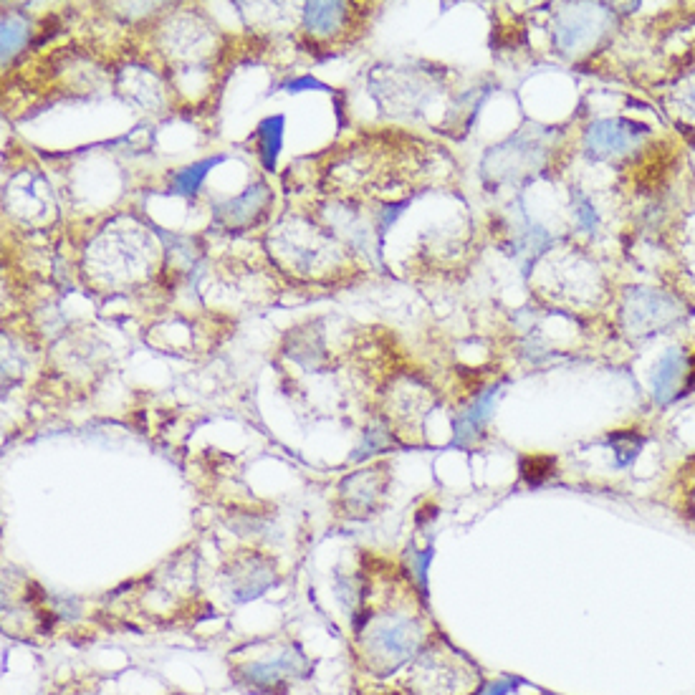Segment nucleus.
Masks as SVG:
<instances>
[{"mask_svg":"<svg viewBox=\"0 0 695 695\" xmlns=\"http://www.w3.org/2000/svg\"><path fill=\"white\" fill-rule=\"evenodd\" d=\"M556 460L549 455H529V458L521 460V478H524L529 486H539L546 478L554 476Z\"/></svg>","mask_w":695,"mask_h":695,"instance_id":"nucleus-4","label":"nucleus"},{"mask_svg":"<svg viewBox=\"0 0 695 695\" xmlns=\"http://www.w3.org/2000/svg\"><path fill=\"white\" fill-rule=\"evenodd\" d=\"M342 488H349L352 493H342V498L349 501V511H362V516H367L372 508H375V501L382 496V488H385V481L377 483V476L372 471H362L359 476L347 478Z\"/></svg>","mask_w":695,"mask_h":695,"instance_id":"nucleus-3","label":"nucleus"},{"mask_svg":"<svg viewBox=\"0 0 695 695\" xmlns=\"http://www.w3.org/2000/svg\"><path fill=\"white\" fill-rule=\"evenodd\" d=\"M357 637L359 655L367 668L377 675H387L412 658L428 635L420 617L382 612V615H364L357 625Z\"/></svg>","mask_w":695,"mask_h":695,"instance_id":"nucleus-1","label":"nucleus"},{"mask_svg":"<svg viewBox=\"0 0 695 695\" xmlns=\"http://www.w3.org/2000/svg\"><path fill=\"white\" fill-rule=\"evenodd\" d=\"M273 584V572L266 562H251L238 564V567L230 569L228 574V587L233 589L238 599H253L261 592H266Z\"/></svg>","mask_w":695,"mask_h":695,"instance_id":"nucleus-2","label":"nucleus"},{"mask_svg":"<svg viewBox=\"0 0 695 695\" xmlns=\"http://www.w3.org/2000/svg\"><path fill=\"white\" fill-rule=\"evenodd\" d=\"M261 152H263V162H266V167H273V162H276V152L278 145H281V119H268V122H263L261 127Z\"/></svg>","mask_w":695,"mask_h":695,"instance_id":"nucleus-5","label":"nucleus"},{"mask_svg":"<svg viewBox=\"0 0 695 695\" xmlns=\"http://www.w3.org/2000/svg\"><path fill=\"white\" fill-rule=\"evenodd\" d=\"M205 167H210V162H203V165H195V167H188V170H182L180 175L175 177L177 188L185 190V193H193V190L198 188L200 182H203Z\"/></svg>","mask_w":695,"mask_h":695,"instance_id":"nucleus-6","label":"nucleus"}]
</instances>
